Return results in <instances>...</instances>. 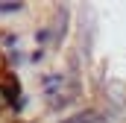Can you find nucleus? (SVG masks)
<instances>
[{
	"instance_id": "f257e3e1",
	"label": "nucleus",
	"mask_w": 126,
	"mask_h": 123,
	"mask_svg": "<svg viewBox=\"0 0 126 123\" xmlns=\"http://www.w3.org/2000/svg\"><path fill=\"white\" fill-rule=\"evenodd\" d=\"M94 117H97L94 111H85V114H79V117H73L70 123H94Z\"/></svg>"
},
{
	"instance_id": "f03ea898",
	"label": "nucleus",
	"mask_w": 126,
	"mask_h": 123,
	"mask_svg": "<svg viewBox=\"0 0 126 123\" xmlns=\"http://www.w3.org/2000/svg\"><path fill=\"white\" fill-rule=\"evenodd\" d=\"M111 91H114V94H120V91H123V85H120V82H111ZM111 103L120 108V103H123V100H120V97H111Z\"/></svg>"
}]
</instances>
